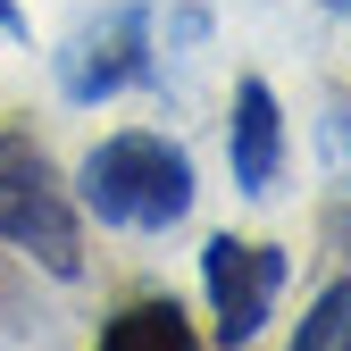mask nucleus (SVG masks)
Here are the masks:
<instances>
[{"label": "nucleus", "mask_w": 351, "mask_h": 351, "mask_svg": "<svg viewBox=\"0 0 351 351\" xmlns=\"http://www.w3.org/2000/svg\"><path fill=\"white\" fill-rule=\"evenodd\" d=\"M93 351H201L193 318L176 310V293H143V301H125V310L101 326Z\"/></svg>", "instance_id": "423d86ee"}, {"label": "nucleus", "mask_w": 351, "mask_h": 351, "mask_svg": "<svg viewBox=\"0 0 351 351\" xmlns=\"http://www.w3.org/2000/svg\"><path fill=\"white\" fill-rule=\"evenodd\" d=\"M134 84H151V9L125 0V9H109L101 25H84L59 51V93L75 109H101L117 93H134Z\"/></svg>", "instance_id": "7ed1b4c3"}, {"label": "nucleus", "mask_w": 351, "mask_h": 351, "mask_svg": "<svg viewBox=\"0 0 351 351\" xmlns=\"http://www.w3.org/2000/svg\"><path fill=\"white\" fill-rule=\"evenodd\" d=\"M0 34H25V17H17V0H0Z\"/></svg>", "instance_id": "6e6552de"}, {"label": "nucleus", "mask_w": 351, "mask_h": 351, "mask_svg": "<svg viewBox=\"0 0 351 351\" xmlns=\"http://www.w3.org/2000/svg\"><path fill=\"white\" fill-rule=\"evenodd\" d=\"M343 318H351V285H326V293L310 301V318H301L293 351H335V343H343Z\"/></svg>", "instance_id": "0eeeda50"}, {"label": "nucleus", "mask_w": 351, "mask_h": 351, "mask_svg": "<svg viewBox=\"0 0 351 351\" xmlns=\"http://www.w3.org/2000/svg\"><path fill=\"white\" fill-rule=\"evenodd\" d=\"M335 351H351V318H343V343H335Z\"/></svg>", "instance_id": "1a4fd4ad"}, {"label": "nucleus", "mask_w": 351, "mask_h": 351, "mask_svg": "<svg viewBox=\"0 0 351 351\" xmlns=\"http://www.w3.org/2000/svg\"><path fill=\"white\" fill-rule=\"evenodd\" d=\"M201 293H209V318H217V343H251L268 326L276 293H285V251L276 243H243V234H209L201 251Z\"/></svg>", "instance_id": "20e7f679"}, {"label": "nucleus", "mask_w": 351, "mask_h": 351, "mask_svg": "<svg viewBox=\"0 0 351 351\" xmlns=\"http://www.w3.org/2000/svg\"><path fill=\"white\" fill-rule=\"evenodd\" d=\"M0 243H17L34 268H51L59 285L84 276L75 184L51 167V151L34 143V125H0Z\"/></svg>", "instance_id": "f03ea898"}, {"label": "nucleus", "mask_w": 351, "mask_h": 351, "mask_svg": "<svg viewBox=\"0 0 351 351\" xmlns=\"http://www.w3.org/2000/svg\"><path fill=\"white\" fill-rule=\"evenodd\" d=\"M226 159H234V184L259 201V193H276V176H285V109L276 93L259 75L234 84V117H226Z\"/></svg>", "instance_id": "39448f33"}, {"label": "nucleus", "mask_w": 351, "mask_h": 351, "mask_svg": "<svg viewBox=\"0 0 351 351\" xmlns=\"http://www.w3.org/2000/svg\"><path fill=\"white\" fill-rule=\"evenodd\" d=\"M193 159L184 143H167L151 134V125H125V134L93 143V159L75 167V201L101 217V226L117 234H167V226H184L193 217Z\"/></svg>", "instance_id": "f257e3e1"}]
</instances>
